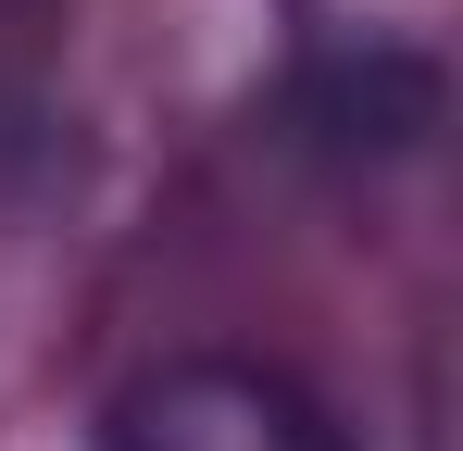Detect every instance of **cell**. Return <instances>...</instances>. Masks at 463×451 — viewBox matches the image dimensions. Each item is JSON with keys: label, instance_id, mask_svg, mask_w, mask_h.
Masks as SVG:
<instances>
[{"label": "cell", "instance_id": "6da1fadb", "mask_svg": "<svg viewBox=\"0 0 463 451\" xmlns=\"http://www.w3.org/2000/svg\"><path fill=\"white\" fill-rule=\"evenodd\" d=\"M100 451H338V427L263 364H163L113 401Z\"/></svg>", "mask_w": 463, "mask_h": 451}]
</instances>
